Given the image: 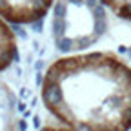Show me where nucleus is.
<instances>
[{
	"mask_svg": "<svg viewBox=\"0 0 131 131\" xmlns=\"http://www.w3.org/2000/svg\"><path fill=\"white\" fill-rule=\"evenodd\" d=\"M102 0H55L53 42L62 53H80L93 46L107 29Z\"/></svg>",
	"mask_w": 131,
	"mask_h": 131,
	"instance_id": "f03ea898",
	"label": "nucleus"
},
{
	"mask_svg": "<svg viewBox=\"0 0 131 131\" xmlns=\"http://www.w3.org/2000/svg\"><path fill=\"white\" fill-rule=\"evenodd\" d=\"M102 4L111 9L118 18L131 22V0H102Z\"/></svg>",
	"mask_w": 131,
	"mask_h": 131,
	"instance_id": "39448f33",
	"label": "nucleus"
},
{
	"mask_svg": "<svg viewBox=\"0 0 131 131\" xmlns=\"http://www.w3.org/2000/svg\"><path fill=\"white\" fill-rule=\"evenodd\" d=\"M44 107L73 131L131 129V66L111 51L73 53L42 77Z\"/></svg>",
	"mask_w": 131,
	"mask_h": 131,
	"instance_id": "f257e3e1",
	"label": "nucleus"
},
{
	"mask_svg": "<svg viewBox=\"0 0 131 131\" xmlns=\"http://www.w3.org/2000/svg\"><path fill=\"white\" fill-rule=\"evenodd\" d=\"M42 131H73V129L66 127V126H44Z\"/></svg>",
	"mask_w": 131,
	"mask_h": 131,
	"instance_id": "423d86ee",
	"label": "nucleus"
},
{
	"mask_svg": "<svg viewBox=\"0 0 131 131\" xmlns=\"http://www.w3.org/2000/svg\"><path fill=\"white\" fill-rule=\"evenodd\" d=\"M16 58V37L4 18H0V71L13 64Z\"/></svg>",
	"mask_w": 131,
	"mask_h": 131,
	"instance_id": "20e7f679",
	"label": "nucleus"
},
{
	"mask_svg": "<svg viewBox=\"0 0 131 131\" xmlns=\"http://www.w3.org/2000/svg\"><path fill=\"white\" fill-rule=\"evenodd\" d=\"M55 0H0V18L11 24H33L47 15Z\"/></svg>",
	"mask_w": 131,
	"mask_h": 131,
	"instance_id": "7ed1b4c3",
	"label": "nucleus"
}]
</instances>
